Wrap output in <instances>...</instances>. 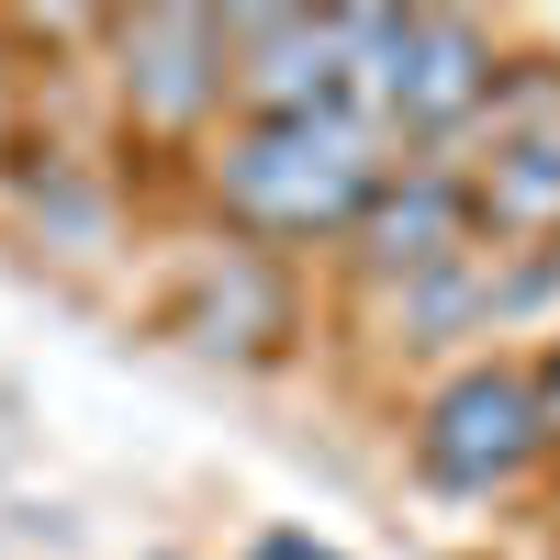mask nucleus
Masks as SVG:
<instances>
[{
  "label": "nucleus",
  "instance_id": "obj_1",
  "mask_svg": "<svg viewBox=\"0 0 560 560\" xmlns=\"http://www.w3.org/2000/svg\"><path fill=\"white\" fill-rule=\"evenodd\" d=\"M404 147L370 113L348 102H314V113H236V124H213L202 135V158L179 168L191 179V202L202 224H224V236H247L269 258H325L348 236V213L382 191V168Z\"/></svg>",
  "mask_w": 560,
  "mask_h": 560
},
{
  "label": "nucleus",
  "instance_id": "obj_2",
  "mask_svg": "<svg viewBox=\"0 0 560 560\" xmlns=\"http://www.w3.org/2000/svg\"><path fill=\"white\" fill-rule=\"evenodd\" d=\"M504 57H516V34L482 12H348V90L337 102L370 113L404 158H438L482 113Z\"/></svg>",
  "mask_w": 560,
  "mask_h": 560
},
{
  "label": "nucleus",
  "instance_id": "obj_3",
  "mask_svg": "<svg viewBox=\"0 0 560 560\" xmlns=\"http://www.w3.org/2000/svg\"><path fill=\"white\" fill-rule=\"evenodd\" d=\"M79 79L102 90L113 158H147V168H191L202 135L224 124V34H213V12H102Z\"/></svg>",
  "mask_w": 560,
  "mask_h": 560
},
{
  "label": "nucleus",
  "instance_id": "obj_4",
  "mask_svg": "<svg viewBox=\"0 0 560 560\" xmlns=\"http://www.w3.org/2000/svg\"><path fill=\"white\" fill-rule=\"evenodd\" d=\"M549 427H538V382L527 348H482L427 370V393L404 404V471L427 482L438 504H504L549 471Z\"/></svg>",
  "mask_w": 560,
  "mask_h": 560
},
{
  "label": "nucleus",
  "instance_id": "obj_5",
  "mask_svg": "<svg viewBox=\"0 0 560 560\" xmlns=\"http://www.w3.org/2000/svg\"><path fill=\"white\" fill-rule=\"evenodd\" d=\"M448 179L471 202V236L482 247H527V258H560V57L549 45H516L493 68L482 113L448 135Z\"/></svg>",
  "mask_w": 560,
  "mask_h": 560
},
{
  "label": "nucleus",
  "instance_id": "obj_6",
  "mask_svg": "<svg viewBox=\"0 0 560 560\" xmlns=\"http://www.w3.org/2000/svg\"><path fill=\"white\" fill-rule=\"evenodd\" d=\"M538 314H560V258H527V247H459V258H438L427 280H393V292H359V303H337V325L370 348V359H482V348H504L516 325H538Z\"/></svg>",
  "mask_w": 560,
  "mask_h": 560
},
{
  "label": "nucleus",
  "instance_id": "obj_7",
  "mask_svg": "<svg viewBox=\"0 0 560 560\" xmlns=\"http://www.w3.org/2000/svg\"><path fill=\"white\" fill-rule=\"evenodd\" d=\"M158 325L224 370H269L303 337V269L224 224H179V236H158Z\"/></svg>",
  "mask_w": 560,
  "mask_h": 560
},
{
  "label": "nucleus",
  "instance_id": "obj_8",
  "mask_svg": "<svg viewBox=\"0 0 560 560\" xmlns=\"http://www.w3.org/2000/svg\"><path fill=\"white\" fill-rule=\"evenodd\" d=\"M135 191L147 179H124L113 135H57V124L34 135L23 124L0 147V202L34 236V258H57V269H113L135 247Z\"/></svg>",
  "mask_w": 560,
  "mask_h": 560
},
{
  "label": "nucleus",
  "instance_id": "obj_9",
  "mask_svg": "<svg viewBox=\"0 0 560 560\" xmlns=\"http://www.w3.org/2000/svg\"><path fill=\"white\" fill-rule=\"evenodd\" d=\"M459 247H471V202H459L448 158H393L382 191H370L348 213V236L325 247V269H337V303H359V292H393V280H427Z\"/></svg>",
  "mask_w": 560,
  "mask_h": 560
},
{
  "label": "nucleus",
  "instance_id": "obj_10",
  "mask_svg": "<svg viewBox=\"0 0 560 560\" xmlns=\"http://www.w3.org/2000/svg\"><path fill=\"white\" fill-rule=\"evenodd\" d=\"M213 34H224V124L236 113H314L348 90V12L236 0V12H213Z\"/></svg>",
  "mask_w": 560,
  "mask_h": 560
},
{
  "label": "nucleus",
  "instance_id": "obj_11",
  "mask_svg": "<svg viewBox=\"0 0 560 560\" xmlns=\"http://www.w3.org/2000/svg\"><path fill=\"white\" fill-rule=\"evenodd\" d=\"M23 102H34V68H23V45H12V12H0V147L23 135Z\"/></svg>",
  "mask_w": 560,
  "mask_h": 560
},
{
  "label": "nucleus",
  "instance_id": "obj_12",
  "mask_svg": "<svg viewBox=\"0 0 560 560\" xmlns=\"http://www.w3.org/2000/svg\"><path fill=\"white\" fill-rule=\"evenodd\" d=\"M527 382H538V427H549V448H560V314H549V337L527 348Z\"/></svg>",
  "mask_w": 560,
  "mask_h": 560
},
{
  "label": "nucleus",
  "instance_id": "obj_13",
  "mask_svg": "<svg viewBox=\"0 0 560 560\" xmlns=\"http://www.w3.org/2000/svg\"><path fill=\"white\" fill-rule=\"evenodd\" d=\"M247 560H337V549L303 538V527H258V538H247Z\"/></svg>",
  "mask_w": 560,
  "mask_h": 560
},
{
  "label": "nucleus",
  "instance_id": "obj_14",
  "mask_svg": "<svg viewBox=\"0 0 560 560\" xmlns=\"http://www.w3.org/2000/svg\"><path fill=\"white\" fill-rule=\"evenodd\" d=\"M158 560H179V549H158Z\"/></svg>",
  "mask_w": 560,
  "mask_h": 560
}]
</instances>
